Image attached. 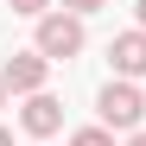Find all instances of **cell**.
Listing matches in <instances>:
<instances>
[{
  "label": "cell",
  "mask_w": 146,
  "mask_h": 146,
  "mask_svg": "<svg viewBox=\"0 0 146 146\" xmlns=\"http://www.w3.org/2000/svg\"><path fill=\"white\" fill-rule=\"evenodd\" d=\"M57 7H64V13H76V19H89V13H102L108 0H57Z\"/></svg>",
  "instance_id": "cell-8"
},
{
  "label": "cell",
  "mask_w": 146,
  "mask_h": 146,
  "mask_svg": "<svg viewBox=\"0 0 146 146\" xmlns=\"http://www.w3.org/2000/svg\"><path fill=\"white\" fill-rule=\"evenodd\" d=\"M0 108H7V83H0Z\"/></svg>",
  "instance_id": "cell-12"
},
{
  "label": "cell",
  "mask_w": 146,
  "mask_h": 146,
  "mask_svg": "<svg viewBox=\"0 0 146 146\" xmlns=\"http://www.w3.org/2000/svg\"><path fill=\"white\" fill-rule=\"evenodd\" d=\"M95 127H108V133H140L146 127V89L140 83H121V76H108L102 83V95H95Z\"/></svg>",
  "instance_id": "cell-1"
},
{
  "label": "cell",
  "mask_w": 146,
  "mask_h": 146,
  "mask_svg": "<svg viewBox=\"0 0 146 146\" xmlns=\"http://www.w3.org/2000/svg\"><path fill=\"white\" fill-rule=\"evenodd\" d=\"M108 64H114L121 83H140V76H146V32H140V26H133V32H114V38H108Z\"/></svg>",
  "instance_id": "cell-4"
},
{
  "label": "cell",
  "mask_w": 146,
  "mask_h": 146,
  "mask_svg": "<svg viewBox=\"0 0 146 146\" xmlns=\"http://www.w3.org/2000/svg\"><path fill=\"white\" fill-rule=\"evenodd\" d=\"M121 146H146V127H140V133H127V140H121Z\"/></svg>",
  "instance_id": "cell-10"
},
{
  "label": "cell",
  "mask_w": 146,
  "mask_h": 146,
  "mask_svg": "<svg viewBox=\"0 0 146 146\" xmlns=\"http://www.w3.org/2000/svg\"><path fill=\"white\" fill-rule=\"evenodd\" d=\"M83 44H89V32H83V19L76 13H44L38 19V32H32V51L44 57V64H70V57H83Z\"/></svg>",
  "instance_id": "cell-2"
},
{
  "label": "cell",
  "mask_w": 146,
  "mask_h": 146,
  "mask_svg": "<svg viewBox=\"0 0 146 146\" xmlns=\"http://www.w3.org/2000/svg\"><path fill=\"white\" fill-rule=\"evenodd\" d=\"M0 146H13V133H7V127H0Z\"/></svg>",
  "instance_id": "cell-11"
},
{
  "label": "cell",
  "mask_w": 146,
  "mask_h": 146,
  "mask_svg": "<svg viewBox=\"0 0 146 146\" xmlns=\"http://www.w3.org/2000/svg\"><path fill=\"white\" fill-rule=\"evenodd\" d=\"M133 26H140V32H146V0H133Z\"/></svg>",
  "instance_id": "cell-9"
},
{
  "label": "cell",
  "mask_w": 146,
  "mask_h": 146,
  "mask_svg": "<svg viewBox=\"0 0 146 146\" xmlns=\"http://www.w3.org/2000/svg\"><path fill=\"white\" fill-rule=\"evenodd\" d=\"M0 83H7V95H44L51 64H44L38 51H13L7 64H0Z\"/></svg>",
  "instance_id": "cell-3"
},
{
  "label": "cell",
  "mask_w": 146,
  "mask_h": 146,
  "mask_svg": "<svg viewBox=\"0 0 146 146\" xmlns=\"http://www.w3.org/2000/svg\"><path fill=\"white\" fill-rule=\"evenodd\" d=\"M19 127H26L32 140H51L64 127V102H57L51 89H44V95H26V102H19Z\"/></svg>",
  "instance_id": "cell-5"
},
{
  "label": "cell",
  "mask_w": 146,
  "mask_h": 146,
  "mask_svg": "<svg viewBox=\"0 0 146 146\" xmlns=\"http://www.w3.org/2000/svg\"><path fill=\"white\" fill-rule=\"evenodd\" d=\"M13 13H26V19H44V13H57V0H13Z\"/></svg>",
  "instance_id": "cell-7"
},
{
  "label": "cell",
  "mask_w": 146,
  "mask_h": 146,
  "mask_svg": "<svg viewBox=\"0 0 146 146\" xmlns=\"http://www.w3.org/2000/svg\"><path fill=\"white\" fill-rule=\"evenodd\" d=\"M70 146H114V133H108V127H76Z\"/></svg>",
  "instance_id": "cell-6"
}]
</instances>
